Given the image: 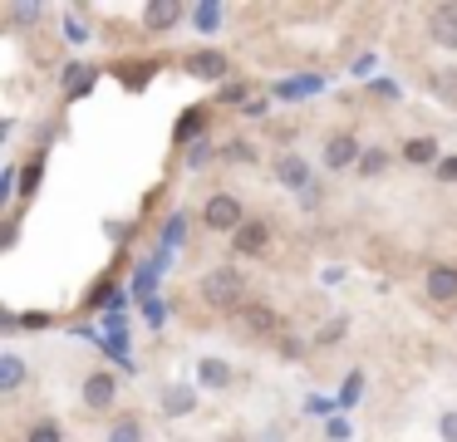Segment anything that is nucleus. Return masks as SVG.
<instances>
[{"mask_svg": "<svg viewBox=\"0 0 457 442\" xmlns=\"http://www.w3.org/2000/svg\"><path fill=\"white\" fill-rule=\"evenodd\" d=\"M197 295L212 304V310H237L241 295H246V275H241L237 265H212V271L202 275Z\"/></svg>", "mask_w": 457, "mask_h": 442, "instance_id": "obj_1", "label": "nucleus"}, {"mask_svg": "<svg viewBox=\"0 0 457 442\" xmlns=\"http://www.w3.org/2000/svg\"><path fill=\"white\" fill-rule=\"evenodd\" d=\"M25 442H64V428L60 422H35V428L25 432Z\"/></svg>", "mask_w": 457, "mask_h": 442, "instance_id": "obj_19", "label": "nucleus"}, {"mask_svg": "<svg viewBox=\"0 0 457 442\" xmlns=\"http://www.w3.org/2000/svg\"><path fill=\"white\" fill-rule=\"evenodd\" d=\"M437 438H443V442H457V408H447L443 418H437Z\"/></svg>", "mask_w": 457, "mask_h": 442, "instance_id": "obj_25", "label": "nucleus"}, {"mask_svg": "<svg viewBox=\"0 0 457 442\" xmlns=\"http://www.w3.org/2000/svg\"><path fill=\"white\" fill-rule=\"evenodd\" d=\"M94 74H99V69H89V64H70V69H64V94H84V88H89L94 84Z\"/></svg>", "mask_w": 457, "mask_h": 442, "instance_id": "obj_16", "label": "nucleus"}, {"mask_svg": "<svg viewBox=\"0 0 457 442\" xmlns=\"http://www.w3.org/2000/svg\"><path fill=\"white\" fill-rule=\"evenodd\" d=\"M221 98H227V104H237V98H246V88H241V84H227V88H221Z\"/></svg>", "mask_w": 457, "mask_h": 442, "instance_id": "obj_31", "label": "nucleus"}, {"mask_svg": "<svg viewBox=\"0 0 457 442\" xmlns=\"http://www.w3.org/2000/svg\"><path fill=\"white\" fill-rule=\"evenodd\" d=\"M437 177H443V182H457V157H443V163H437Z\"/></svg>", "mask_w": 457, "mask_h": 442, "instance_id": "obj_29", "label": "nucleus"}, {"mask_svg": "<svg viewBox=\"0 0 457 442\" xmlns=\"http://www.w3.org/2000/svg\"><path fill=\"white\" fill-rule=\"evenodd\" d=\"M202 226H207V231H231V236H237L241 226H246L237 192H212L207 206H202Z\"/></svg>", "mask_w": 457, "mask_h": 442, "instance_id": "obj_2", "label": "nucleus"}, {"mask_svg": "<svg viewBox=\"0 0 457 442\" xmlns=\"http://www.w3.org/2000/svg\"><path fill=\"white\" fill-rule=\"evenodd\" d=\"M192 20H197L202 29H217L221 25V10L217 5H197V10H192Z\"/></svg>", "mask_w": 457, "mask_h": 442, "instance_id": "obj_24", "label": "nucleus"}, {"mask_svg": "<svg viewBox=\"0 0 457 442\" xmlns=\"http://www.w3.org/2000/svg\"><path fill=\"white\" fill-rule=\"evenodd\" d=\"M45 5H11V20H40Z\"/></svg>", "mask_w": 457, "mask_h": 442, "instance_id": "obj_27", "label": "nucleus"}, {"mask_svg": "<svg viewBox=\"0 0 457 442\" xmlns=\"http://www.w3.org/2000/svg\"><path fill=\"white\" fill-rule=\"evenodd\" d=\"M182 15H187V10H182L178 0H153V5H143V20H148V29H158V35L172 29Z\"/></svg>", "mask_w": 457, "mask_h": 442, "instance_id": "obj_11", "label": "nucleus"}, {"mask_svg": "<svg viewBox=\"0 0 457 442\" xmlns=\"http://www.w3.org/2000/svg\"><path fill=\"white\" fill-rule=\"evenodd\" d=\"M221 157H227V163H256L251 143H227V147H221Z\"/></svg>", "mask_w": 457, "mask_h": 442, "instance_id": "obj_22", "label": "nucleus"}, {"mask_svg": "<svg viewBox=\"0 0 457 442\" xmlns=\"http://www.w3.org/2000/svg\"><path fill=\"white\" fill-rule=\"evenodd\" d=\"M162 413H168V418H187V413H197V388H187V383H168V388H162Z\"/></svg>", "mask_w": 457, "mask_h": 442, "instance_id": "obj_9", "label": "nucleus"}, {"mask_svg": "<svg viewBox=\"0 0 457 442\" xmlns=\"http://www.w3.org/2000/svg\"><path fill=\"white\" fill-rule=\"evenodd\" d=\"M359 157H364V147L354 143V133H335V138H325L320 163H325L329 172H345V167H359Z\"/></svg>", "mask_w": 457, "mask_h": 442, "instance_id": "obj_4", "label": "nucleus"}, {"mask_svg": "<svg viewBox=\"0 0 457 442\" xmlns=\"http://www.w3.org/2000/svg\"><path fill=\"white\" fill-rule=\"evenodd\" d=\"M113 398H119V379H113L109 369H94L89 379H84V408L94 413H109Z\"/></svg>", "mask_w": 457, "mask_h": 442, "instance_id": "obj_5", "label": "nucleus"}, {"mask_svg": "<svg viewBox=\"0 0 457 442\" xmlns=\"http://www.w3.org/2000/svg\"><path fill=\"white\" fill-rule=\"evenodd\" d=\"M388 167V147H364V157H359V172L364 177H378Z\"/></svg>", "mask_w": 457, "mask_h": 442, "instance_id": "obj_18", "label": "nucleus"}, {"mask_svg": "<svg viewBox=\"0 0 457 442\" xmlns=\"http://www.w3.org/2000/svg\"><path fill=\"white\" fill-rule=\"evenodd\" d=\"M276 182L286 187V192H310V182H315V167H310L300 153H280V157H276Z\"/></svg>", "mask_w": 457, "mask_h": 442, "instance_id": "obj_3", "label": "nucleus"}, {"mask_svg": "<svg viewBox=\"0 0 457 442\" xmlns=\"http://www.w3.org/2000/svg\"><path fill=\"white\" fill-rule=\"evenodd\" d=\"M339 334H345V320H335V324H325V329H320V344H335Z\"/></svg>", "mask_w": 457, "mask_h": 442, "instance_id": "obj_28", "label": "nucleus"}, {"mask_svg": "<svg viewBox=\"0 0 457 442\" xmlns=\"http://www.w3.org/2000/svg\"><path fill=\"white\" fill-rule=\"evenodd\" d=\"M64 39H70V45H84V39H89V25H84V15H64Z\"/></svg>", "mask_w": 457, "mask_h": 442, "instance_id": "obj_20", "label": "nucleus"}, {"mask_svg": "<svg viewBox=\"0 0 457 442\" xmlns=\"http://www.w3.org/2000/svg\"><path fill=\"white\" fill-rule=\"evenodd\" d=\"M25 383V359L15 349H5L0 354V393H15Z\"/></svg>", "mask_w": 457, "mask_h": 442, "instance_id": "obj_14", "label": "nucleus"}, {"mask_svg": "<svg viewBox=\"0 0 457 442\" xmlns=\"http://www.w3.org/2000/svg\"><path fill=\"white\" fill-rule=\"evenodd\" d=\"M270 246V226L266 221H246L237 236H231V251L237 255H261Z\"/></svg>", "mask_w": 457, "mask_h": 442, "instance_id": "obj_8", "label": "nucleus"}, {"mask_svg": "<svg viewBox=\"0 0 457 442\" xmlns=\"http://www.w3.org/2000/svg\"><path fill=\"white\" fill-rule=\"evenodd\" d=\"M40 177H45V167H40V163H30V167H25V182H21V196H35V187H40Z\"/></svg>", "mask_w": 457, "mask_h": 442, "instance_id": "obj_26", "label": "nucleus"}, {"mask_svg": "<svg viewBox=\"0 0 457 442\" xmlns=\"http://www.w3.org/2000/svg\"><path fill=\"white\" fill-rule=\"evenodd\" d=\"M428 300H457V265H433L428 271Z\"/></svg>", "mask_w": 457, "mask_h": 442, "instance_id": "obj_10", "label": "nucleus"}, {"mask_svg": "<svg viewBox=\"0 0 457 442\" xmlns=\"http://www.w3.org/2000/svg\"><path fill=\"white\" fill-rule=\"evenodd\" d=\"M231 379H237V373H231V363H221V359H202L197 363V383H202V388H231Z\"/></svg>", "mask_w": 457, "mask_h": 442, "instance_id": "obj_13", "label": "nucleus"}, {"mask_svg": "<svg viewBox=\"0 0 457 442\" xmlns=\"http://www.w3.org/2000/svg\"><path fill=\"white\" fill-rule=\"evenodd\" d=\"M237 320H241V329H251V334H276V310H270V304H241Z\"/></svg>", "mask_w": 457, "mask_h": 442, "instance_id": "obj_12", "label": "nucleus"}, {"mask_svg": "<svg viewBox=\"0 0 457 442\" xmlns=\"http://www.w3.org/2000/svg\"><path fill=\"white\" fill-rule=\"evenodd\" d=\"M437 153H443V147H437V138H408V143H403V157H408V163H413V167L443 163V157H437Z\"/></svg>", "mask_w": 457, "mask_h": 442, "instance_id": "obj_15", "label": "nucleus"}, {"mask_svg": "<svg viewBox=\"0 0 457 442\" xmlns=\"http://www.w3.org/2000/svg\"><path fill=\"white\" fill-rule=\"evenodd\" d=\"M428 35H433V45L457 49V0H447V5H433V10H428Z\"/></svg>", "mask_w": 457, "mask_h": 442, "instance_id": "obj_6", "label": "nucleus"}, {"mask_svg": "<svg viewBox=\"0 0 457 442\" xmlns=\"http://www.w3.org/2000/svg\"><path fill=\"white\" fill-rule=\"evenodd\" d=\"M207 157H212V147H207V143H197V147H192V153H187V167H202V163H207Z\"/></svg>", "mask_w": 457, "mask_h": 442, "instance_id": "obj_30", "label": "nucleus"}, {"mask_svg": "<svg viewBox=\"0 0 457 442\" xmlns=\"http://www.w3.org/2000/svg\"><path fill=\"white\" fill-rule=\"evenodd\" d=\"M227 54L221 49H192L187 54V74H197V79H227Z\"/></svg>", "mask_w": 457, "mask_h": 442, "instance_id": "obj_7", "label": "nucleus"}, {"mask_svg": "<svg viewBox=\"0 0 457 442\" xmlns=\"http://www.w3.org/2000/svg\"><path fill=\"white\" fill-rule=\"evenodd\" d=\"M359 393H364V373H345V383H339V398L345 403H359Z\"/></svg>", "mask_w": 457, "mask_h": 442, "instance_id": "obj_21", "label": "nucleus"}, {"mask_svg": "<svg viewBox=\"0 0 457 442\" xmlns=\"http://www.w3.org/2000/svg\"><path fill=\"white\" fill-rule=\"evenodd\" d=\"M109 442H143V422L133 418V413H123V418L109 428Z\"/></svg>", "mask_w": 457, "mask_h": 442, "instance_id": "obj_17", "label": "nucleus"}, {"mask_svg": "<svg viewBox=\"0 0 457 442\" xmlns=\"http://www.w3.org/2000/svg\"><path fill=\"white\" fill-rule=\"evenodd\" d=\"M202 123H207V118H202V108H192V113H187V118H182V123H178V143H187V138H192V128H197V133H202Z\"/></svg>", "mask_w": 457, "mask_h": 442, "instance_id": "obj_23", "label": "nucleus"}]
</instances>
